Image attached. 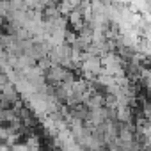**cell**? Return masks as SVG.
Listing matches in <instances>:
<instances>
[{"instance_id": "cell-1", "label": "cell", "mask_w": 151, "mask_h": 151, "mask_svg": "<svg viewBox=\"0 0 151 151\" xmlns=\"http://www.w3.org/2000/svg\"><path fill=\"white\" fill-rule=\"evenodd\" d=\"M68 25H71V29L75 32H78L86 25V20H84V14H82L80 7H75V9L69 11V14H68Z\"/></svg>"}, {"instance_id": "cell-2", "label": "cell", "mask_w": 151, "mask_h": 151, "mask_svg": "<svg viewBox=\"0 0 151 151\" xmlns=\"http://www.w3.org/2000/svg\"><path fill=\"white\" fill-rule=\"evenodd\" d=\"M112 4H117V6H124V4H128V0H110Z\"/></svg>"}]
</instances>
